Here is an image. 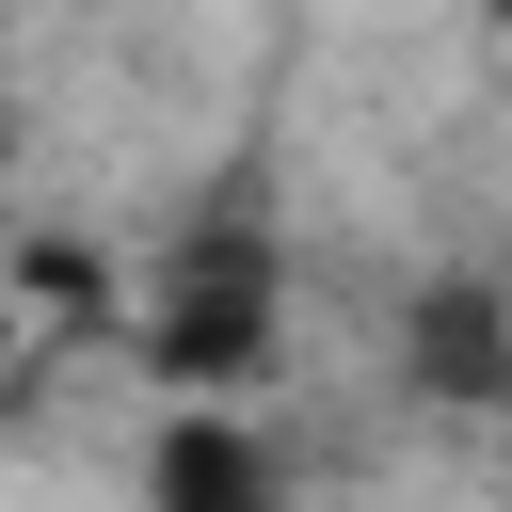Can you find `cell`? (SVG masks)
<instances>
[{"mask_svg": "<svg viewBox=\"0 0 512 512\" xmlns=\"http://www.w3.org/2000/svg\"><path fill=\"white\" fill-rule=\"evenodd\" d=\"M416 368H432V400H496V384H512V320H496L480 288H432V304H416Z\"/></svg>", "mask_w": 512, "mask_h": 512, "instance_id": "cell-2", "label": "cell"}, {"mask_svg": "<svg viewBox=\"0 0 512 512\" xmlns=\"http://www.w3.org/2000/svg\"><path fill=\"white\" fill-rule=\"evenodd\" d=\"M256 352H272V256L256 240H208L176 272V304H160V368L176 384H240Z\"/></svg>", "mask_w": 512, "mask_h": 512, "instance_id": "cell-1", "label": "cell"}, {"mask_svg": "<svg viewBox=\"0 0 512 512\" xmlns=\"http://www.w3.org/2000/svg\"><path fill=\"white\" fill-rule=\"evenodd\" d=\"M496 16H512V0H496Z\"/></svg>", "mask_w": 512, "mask_h": 512, "instance_id": "cell-4", "label": "cell"}, {"mask_svg": "<svg viewBox=\"0 0 512 512\" xmlns=\"http://www.w3.org/2000/svg\"><path fill=\"white\" fill-rule=\"evenodd\" d=\"M144 480H160V496H192V512H224V496H272V448H256V432H224V416H176Z\"/></svg>", "mask_w": 512, "mask_h": 512, "instance_id": "cell-3", "label": "cell"}]
</instances>
